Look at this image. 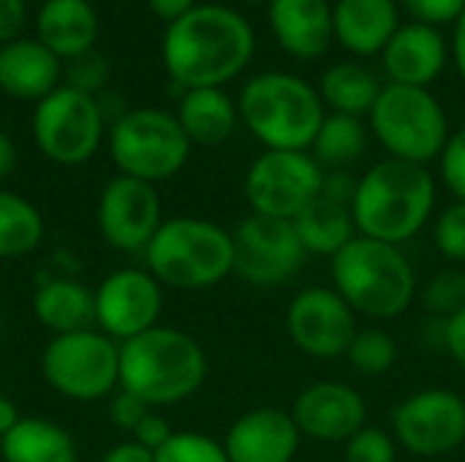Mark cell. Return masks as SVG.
Instances as JSON below:
<instances>
[{"label": "cell", "instance_id": "6da1fadb", "mask_svg": "<svg viewBox=\"0 0 465 462\" xmlns=\"http://www.w3.org/2000/svg\"><path fill=\"white\" fill-rule=\"evenodd\" d=\"M256 49L253 27L226 5H196L166 27L163 65L177 87H223L245 71Z\"/></svg>", "mask_w": 465, "mask_h": 462}, {"label": "cell", "instance_id": "7a4b0ae2", "mask_svg": "<svg viewBox=\"0 0 465 462\" xmlns=\"http://www.w3.org/2000/svg\"><path fill=\"white\" fill-rule=\"evenodd\" d=\"M351 215L357 234L403 248L433 223L436 180L428 166L381 158L357 177Z\"/></svg>", "mask_w": 465, "mask_h": 462}, {"label": "cell", "instance_id": "3957f363", "mask_svg": "<svg viewBox=\"0 0 465 462\" xmlns=\"http://www.w3.org/2000/svg\"><path fill=\"white\" fill-rule=\"evenodd\" d=\"M207 378V354L199 340L174 327H153L120 343V389L153 411L193 398Z\"/></svg>", "mask_w": 465, "mask_h": 462}, {"label": "cell", "instance_id": "277c9868", "mask_svg": "<svg viewBox=\"0 0 465 462\" xmlns=\"http://www.w3.org/2000/svg\"><path fill=\"white\" fill-rule=\"evenodd\" d=\"M330 278L357 316L376 321L403 316L420 297L417 272L403 248L362 234L330 259Z\"/></svg>", "mask_w": 465, "mask_h": 462}, {"label": "cell", "instance_id": "5b68a950", "mask_svg": "<svg viewBox=\"0 0 465 462\" xmlns=\"http://www.w3.org/2000/svg\"><path fill=\"white\" fill-rule=\"evenodd\" d=\"M144 264L166 289H213L234 275V237L207 218H166L144 248Z\"/></svg>", "mask_w": 465, "mask_h": 462}, {"label": "cell", "instance_id": "8992f818", "mask_svg": "<svg viewBox=\"0 0 465 462\" xmlns=\"http://www.w3.org/2000/svg\"><path fill=\"white\" fill-rule=\"evenodd\" d=\"M237 112L264 150H311L327 117L319 90L286 71L248 79L240 90Z\"/></svg>", "mask_w": 465, "mask_h": 462}, {"label": "cell", "instance_id": "52a82bcc", "mask_svg": "<svg viewBox=\"0 0 465 462\" xmlns=\"http://www.w3.org/2000/svg\"><path fill=\"white\" fill-rule=\"evenodd\" d=\"M368 128L387 150V158L428 166L441 158L450 142V120L428 87L387 82L368 114Z\"/></svg>", "mask_w": 465, "mask_h": 462}, {"label": "cell", "instance_id": "ba28073f", "mask_svg": "<svg viewBox=\"0 0 465 462\" xmlns=\"http://www.w3.org/2000/svg\"><path fill=\"white\" fill-rule=\"evenodd\" d=\"M191 147L177 114L163 109H131L109 133V152L120 174L150 185L172 180L188 163Z\"/></svg>", "mask_w": 465, "mask_h": 462}, {"label": "cell", "instance_id": "9c48e42d", "mask_svg": "<svg viewBox=\"0 0 465 462\" xmlns=\"http://www.w3.org/2000/svg\"><path fill=\"white\" fill-rule=\"evenodd\" d=\"M41 373L57 395L95 403L120 389V343L101 329L54 335L41 354Z\"/></svg>", "mask_w": 465, "mask_h": 462}, {"label": "cell", "instance_id": "30bf717a", "mask_svg": "<svg viewBox=\"0 0 465 462\" xmlns=\"http://www.w3.org/2000/svg\"><path fill=\"white\" fill-rule=\"evenodd\" d=\"M33 139L49 161L79 166L101 147L104 109L90 93L63 84L38 101L33 112Z\"/></svg>", "mask_w": 465, "mask_h": 462}, {"label": "cell", "instance_id": "8fae6325", "mask_svg": "<svg viewBox=\"0 0 465 462\" xmlns=\"http://www.w3.org/2000/svg\"><path fill=\"white\" fill-rule=\"evenodd\" d=\"M324 185V169L308 150H264L245 172V202L253 215L294 221Z\"/></svg>", "mask_w": 465, "mask_h": 462}, {"label": "cell", "instance_id": "7c38bea8", "mask_svg": "<svg viewBox=\"0 0 465 462\" xmlns=\"http://www.w3.org/2000/svg\"><path fill=\"white\" fill-rule=\"evenodd\" d=\"M390 433L414 457L436 460L465 447V400L444 387L403 398L390 414Z\"/></svg>", "mask_w": 465, "mask_h": 462}, {"label": "cell", "instance_id": "4fadbf2b", "mask_svg": "<svg viewBox=\"0 0 465 462\" xmlns=\"http://www.w3.org/2000/svg\"><path fill=\"white\" fill-rule=\"evenodd\" d=\"M234 275L256 289H281L292 283L308 253L292 221L248 215L234 231Z\"/></svg>", "mask_w": 465, "mask_h": 462}, {"label": "cell", "instance_id": "5bb4252c", "mask_svg": "<svg viewBox=\"0 0 465 462\" xmlns=\"http://www.w3.org/2000/svg\"><path fill=\"white\" fill-rule=\"evenodd\" d=\"M286 332L311 359H343L357 335V313L332 286H311L292 297L286 308Z\"/></svg>", "mask_w": 465, "mask_h": 462}, {"label": "cell", "instance_id": "9a60e30c", "mask_svg": "<svg viewBox=\"0 0 465 462\" xmlns=\"http://www.w3.org/2000/svg\"><path fill=\"white\" fill-rule=\"evenodd\" d=\"M95 294V327L117 343L158 327L163 286L147 270H117L101 280Z\"/></svg>", "mask_w": 465, "mask_h": 462}, {"label": "cell", "instance_id": "2e32d148", "mask_svg": "<svg viewBox=\"0 0 465 462\" xmlns=\"http://www.w3.org/2000/svg\"><path fill=\"white\" fill-rule=\"evenodd\" d=\"M95 218L106 245L123 253H144L166 221L155 185L125 174H117L104 185Z\"/></svg>", "mask_w": 465, "mask_h": 462}, {"label": "cell", "instance_id": "e0dca14e", "mask_svg": "<svg viewBox=\"0 0 465 462\" xmlns=\"http://www.w3.org/2000/svg\"><path fill=\"white\" fill-rule=\"evenodd\" d=\"M292 419L302 438L316 444H346L368 425V403L346 381H313L292 406Z\"/></svg>", "mask_w": 465, "mask_h": 462}, {"label": "cell", "instance_id": "ac0fdd59", "mask_svg": "<svg viewBox=\"0 0 465 462\" xmlns=\"http://www.w3.org/2000/svg\"><path fill=\"white\" fill-rule=\"evenodd\" d=\"M300 444L302 436L292 414L272 406L240 414L223 438L229 462H294Z\"/></svg>", "mask_w": 465, "mask_h": 462}, {"label": "cell", "instance_id": "d6986e66", "mask_svg": "<svg viewBox=\"0 0 465 462\" xmlns=\"http://www.w3.org/2000/svg\"><path fill=\"white\" fill-rule=\"evenodd\" d=\"M447 57L450 52L444 35L436 27L420 22L401 25L381 52L390 82L406 87H430L441 76Z\"/></svg>", "mask_w": 465, "mask_h": 462}, {"label": "cell", "instance_id": "ffe728a7", "mask_svg": "<svg viewBox=\"0 0 465 462\" xmlns=\"http://www.w3.org/2000/svg\"><path fill=\"white\" fill-rule=\"evenodd\" d=\"M270 25L283 52L297 60L322 57L335 35L332 5L327 0H272Z\"/></svg>", "mask_w": 465, "mask_h": 462}, {"label": "cell", "instance_id": "44dd1931", "mask_svg": "<svg viewBox=\"0 0 465 462\" xmlns=\"http://www.w3.org/2000/svg\"><path fill=\"white\" fill-rule=\"evenodd\" d=\"M60 57L41 41L14 38L0 46V90L19 101H44L57 90Z\"/></svg>", "mask_w": 465, "mask_h": 462}, {"label": "cell", "instance_id": "7402d4cb", "mask_svg": "<svg viewBox=\"0 0 465 462\" xmlns=\"http://www.w3.org/2000/svg\"><path fill=\"white\" fill-rule=\"evenodd\" d=\"M335 38L354 54H379L401 27L395 0H338L332 8Z\"/></svg>", "mask_w": 465, "mask_h": 462}, {"label": "cell", "instance_id": "603a6c76", "mask_svg": "<svg viewBox=\"0 0 465 462\" xmlns=\"http://www.w3.org/2000/svg\"><path fill=\"white\" fill-rule=\"evenodd\" d=\"M38 41L60 60L93 52L98 19L87 0H46L38 14Z\"/></svg>", "mask_w": 465, "mask_h": 462}, {"label": "cell", "instance_id": "cb8c5ba5", "mask_svg": "<svg viewBox=\"0 0 465 462\" xmlns=\"http://www.w3.org/2000/svg\"><path fill=\"white\" fill-rule=\"evenodd\" d=\"M33 316L52 335L95 327V294L74 278H49L33 294Z\"/></svg>", "mask_w": 465, "mask_h": 462}, {"label": "cell", "instance_id": "d4e9b609", "mask_svg": "<svg viewBox=\"0 0 465 462\" xmlns=\"http://www.w3.org/2000/svg\"><path fill=\"white\" fill-rule=\"evenodd\" d=\"M177 120L191 144L215 147L234 133L240 112L237 103L223 93V87H196L183 90Z\"/></svg>", "mask_w": 465, "mask_h": 462}, {"label": "cell", "instance_id": "484cf974", "mask_svg": "<svg viewBox=\"0 0 465 462\" xmlns=\"http://www.w3.org/2000/svg\"><path fill=\"white\" fill-rule=\"evenodd\" d=\"M292 226L308 256L332 259L357 237L351 204H341L322 193L292 221Z\"/></svg>", "mask_w": 465, "mask_h": 462}, {"label": "cell", "instance_id": "4316f807", "mask_svg": "<svg viewBox=\"0 0 465 462\" xmlns=\"http://www.w3.org/2000/svg\"><path fill=\"white\" fill-rule=\"evenodd\" d=\"M3 462H76V444L68 430L41 417H19L0 438Z\"/></svg>", "mask_w": 465, "mask_h": 462}, {"label": "cell", "instance_id": "83f0119b", "mask_svg": "<svg viewBox=\"0 0 465 462\" xmlns=\"http://www.w3.org/2000/svg\"><path fill=\"white\" fill-rule=\"evenodd\" d=\"M379 76L360 65V63H335L332 68L324 71L319 95L324 106H330L338 114H351V117H368L379 93H381Z\"/></svg>", "mask_w": 465, "mask_h": 462}, {"label": "cell", "instance_id": "f1b7e54d", "mask_svg": "<svg viewBox=\"0 0 465 462\" xmlns=\"http://www.w3.org/2000/svg\"><path fill=\"white\" fill-rule=\"evenodd\" d=\"M368 133L371 128L362 117L330 112L308 152L324 172H349V166L365 155Z\"/></svg>", "mask_w": 465, "mask_h": 462}, {"label": "cell", "instance_id": "f546056e", "mask_svg": "<svg viewBox=\"0 0 465 462\" xmlns=\"http://www.w3.org/2000/svg\"><path fill=\"white\" fill-rule=\"evenodd\" d=\"M44 240V218L33 202L19 193L0 191V259L33 253Z\"/></svg>", "mask_w": 465, "mask_h": 462}, {"label": "cell", "instance_id": "4dcf8cb0", "mask_svg": "<svg viewBox=\"0 0 465 462\" xmlns=\"http://www.w3.org/2000/svg\"><path fill=\"white\" fill-rule=\"evenodd\" d=\"M343 359L360 376L381 378L398 365V343L387 329L362 327V329H357L354 340L349 343V351H346Z\"/></svg>", "mask_w": 465, "mask_h": 462}, {"label": "cell", "instance_id": "1f68e13d", "mask_svg": "<svg viewBox=\"0 0 465 462\" xmlns=\"http://www.w3.org/2000/svg\"><path fill=\"white\" fill-rule=\"evenodd\" d=\"M420 300L430 319H452L465 308V270H439L420 289Z\"/></svg>", "mask_w": 465, "mask_h": 462}, {"label": "cell", "instance_id": "d6a6232c", "mask_svg": "<svg viewBox=\"0 0 465 462\" xmlns=\"http://www.w3.org/2000/svg\"><path fill=\"white\" fill-rule=\"evenodd\" d=\"M155 462H229L223 441L196 430H174L172 438L155 452Z\"/></svg>", "mask_w": 465, "mask_h": 462}, {"label": "cell", "instance_id": "836d02e7", "mask_svg": "<svg viewBox=\"0 0 465 462\" xmlns=\"http://www.w3.org/2000/svg\"><path fill=\"white\" fill-rule=\"evenodd\" d=\"M430 240L439 256L452 264H465V202H452L433 215Z\"/></svg>", "mask_w": 465, "mask_h": 462}, {"label": "cell", "instance_id": "e575fe53", "mask_svg": "<svg viewBox=\"0 0 465 462\" xmlns=\"http://www.w3.org/2000/svg\"><path fill=\"white\" fill-rule=\"evenodd\" d=\"M398 441L390 430L362 428L343 444V462H398Z\"/></svg>", "mask_w": 465, "mask_h": 462}, {"label": "cell", "instance_id": "d590c367", "mask_svg": "<svg viewBox=\"0 0 465 462\" xmlns=\"http://www.w3.org/2000/svg\"><path fill=\"white\" fill-rule=\"evenodd\" d=\"M444 188L455 196V202H465V125L450 133V142L439 158Z\"/></svg>", "mask_w": 465, "mask_h": 462}, {"label": "cell", "instance_id": "8d00e7d4", "mask_svg": "<svg viewBox=\"0 0 465 462\" xmlns=\"http://www.w3.org/2000/svg\"><path fill=\"white\" fill-rule=\"evenodd\" d=\"M420 25H455L465 11V0H401Z\"/></svg>", "mask_w": 465, "mask_h": 462}, {"label": "cell", "instance_id": "74e56055", "mask_svg": "<svg viewBox=\"0 0 465 462\" xmlns=\"http://www.w3.org/2000/svg\"><path fill=\"white\" fill-rule=\"evenodd\" d=\"M106 74H109V68H106L104 57L95 54V52H87V54H82V57H74V60H71V68H68L71 87L84 90V93H90V95H93L95 87H101V82L106 79Z\"/></svg>", "mask_w": 465, "mask_h": 462}, {"label": "cell", "instance_id": "f35d334b", "mask_svg": "<svg viewBox=\"0 0 465 462\" xmlns=\"http://www.w3.org/2000/svg\"><path fill=\"white\" fill-rule=\"evenodd\" d=\"M153 408L147 403H142L136 395H128V392H117L112 398V406H109V414H112V422L125 430V433H134L139 428V422L150 414Z\"/></svg>", "mask_w": 465, "mask_h": 462}, {"label": "cell", "instance_id": "ab89813d", "mask_svg": "<svg viewBox=\"0 0 465 462\" xmlns=\"http://www.w3.org/2000/svg\"><path fill=\"white\" fill-rule=\"evenodd\" d=\"M172 425L161 417V414H155V411H150L142 422H139V428L131 433L134 436V441L136 444H142L144 449H150V452H158L169 438H172Z\"/></svg>", "mask_w": 465, "mask_h": 462}, {"label": "cell", "instance_id": "60d3db41", "mask_svg": "<svg viewBox=\"0 0 465 462\" xmlns=\"http://www.w3.org/2000/svg\"><path fill=\"white\" fill-rule=\"evenodd\" d=\"M441 349L450 354V359L465 373V308L444 321V343Z\"/></svg>", "mask_w": 465, "mask_h": 462}, {"label": "cell", "instance_id": "b9f144b4", "mask_svg": "<svg viewBox=\"0 0 465 462\" xmlns=\"http://www.w3.org/2000/svg\"><path fill=\"white\" fill-rule=\"evenodd\" d=\"M25 25V0H0V44L19 35Z\"/></svg>", "mask_w": 465, "mask_h": 462}, {"label": "cell", "instance_id": "7bdbcfd3", "mask_svg": "<svg viewBox=\"0 0 465 462\" xmlns=\"http://www.w3.org/2000/svg\"><path fill=\"white\" fill-rule=\"evenodd\" d=\"M101 462H155V452L144 449L142 444H136L134 438L131 441H123L117 447H112Z\"/></svg>", "mask_w": 465, "mask_h": 462}, {"label": "cell", "instance_id": "ee69618b", "mask_svg": "<svg viewBox=\"0 0 465 462\" xmlns=\"http://www.w3.org/2000/svg\"><path fill=\"white\" fill-rule=\"evenodd\" d=\"M153 14L163 22H177L180 16H185L191 8H196V0H147Z\"/></svg>", "mask_w": 465, "mask_h": 462}, {"label": "cell", "instance_id": "f6af8a7d", "mask_svg": "<svg viewBox=\"0 0 465 462\" xmlns=\"http://www.w3.org/2000/svg\"><path fill=\"white\" fill-rule=\"evenodd\" d=\"M16 161H19V155H16V144H14V139H11L5 131H0V180H5V177H11V174H14Z\"/></svg>", "mask_w": 465, "mask_h": 462}, {"label": "cell", "instance_id": "bcb514c9", "mask_svg": "<svg viewBox=\"0 0 465 462\" xmlns=\"http://www.w3.org/2000/svg\"><path fill=\"white\" fill-rule=\"evenodd\" d=\"M452 57H455V65L460 71L465 82V11L463 16L455 22V35H452Z\"/></svg>", "mask_w": 465, "mask_h": 462}, {"label": "cell", "instance_id": "7dc6e473", "mask_svg": "<svg viewBox=\"0 0 465 462\" xmlns=\"http://www.w3.org/2000/svg\"><path fill=\"white\" fill-rule=\"evenodd\" d=\"M16 419H19V411H16V406L8 400V398H3L0 395V438L16 425Z\"/></svg>", "mask_w": 465, "mask_h": 462}, {"label": "cell", "instance_id": "c3c4849f", "mask_svg": "<svg viewBox=\"0 0 465 462\" xmlns=\"http://www.w3.org/2000/svg\"><path fill=\"white\" fill-rule=\"evenodd\" d=\"M248 3H272V0H248Z\"/></svg>", "mask_w": 465, "mask_h": 462}, {"label": "cell", "instance_id": "681fc988", "mask_svg": "<svg viewBox=\"0 0 465 462\" xmlns=\"http://www.w3.org/2000/svg\"><path fill=\"white\" fill-rule=\"evenodd\" d=\"M44 3H46V0H44Z\"/></svg>", "mask_w": 465, "mask_h": 462}]
</instances>
